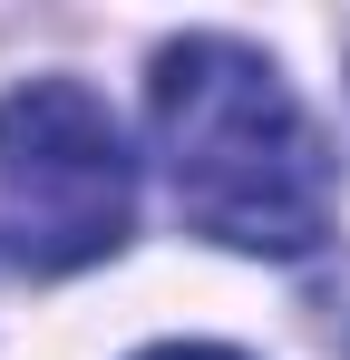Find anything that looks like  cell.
Instances as JSON below:
<instances>
[{
	"label": "cell",
	"mask_w": 350,
	"mask_h": 360,
	"mask_svg": "<svg viewBox=\"0 0 350 360\" xmlns=\"http://www.w3.org/2000/svg\"><path fill=\"white\" fill-rule=\"evenodd\" d=\"M136 224V156L108 98L78 78H30L0 98V263L78 273Z\"/></svg>",
	"instance_id": "7a4b0ae2"
},
{
	"label": "cell",
	"mask_w": 350,
	"mask_h": 360,
	"mask_svg": "<svg viewBox=\"0 0 350 360\" xmlns=\"http://www.w3.org/2000/svg\"><path fill=\"white\" fill-rule=\"evenodd\" d=\"M136 360H243V351H224V341H166V351H136Z\"/></svg>",
	"instance_id": "3957f363"
},
{
	"label": "cell",
	"mask_w": 350,
	"mask_h": 360,
	"mask_svg": "<svg viewBox=\"0 0 350 360\" xmlns=\"http://www.w3.org/2000/svg\"><path fill=\"white\" fill-rule=\"evenodd\" d=\"M156 156L195 234L233 253H311L331 234V146L283 88V68L243 39L156 49Z\"/></svg>",
	"instance_id": "6da1fadb"
}]
</instances>
